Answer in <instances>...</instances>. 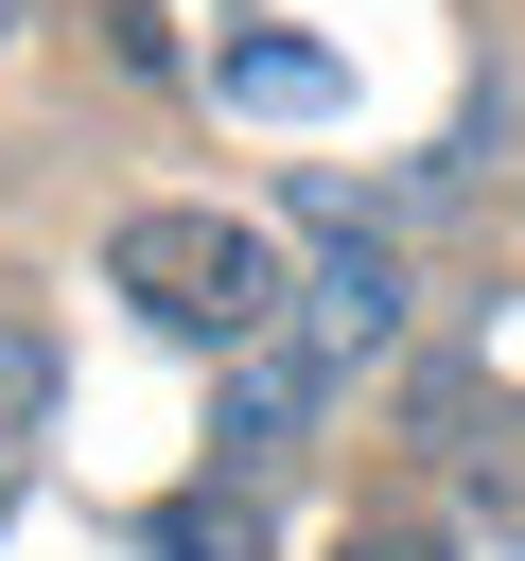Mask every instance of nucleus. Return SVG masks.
Returning <instances> with one entry per match:
<instances>
[{
	"instance_id": "2",
	"label": "nucleus",
	"mask_w": 525,
	"mask_h": 561,
	"mask_svg": "<svg viewBox=\"0 0 525 561\" xmlns=\"http://www.w3.org/2000/svg\"><path fill=\"white\" fill-rule=\"evenodd\" d=\"M385 333H402V263L385 245H332L315 263V351H385Z\"/></svg>"
},
{
	"instance_id": "1",
	"label": "nucleus",
	"mask_w": 525,
	"mask_h": 561,
	"mask_svg": "<svg viewBox=\"0 0 525 561\" xmlns=\"http://www.w3.org/2000/svg\"><path fill=\"white\" fill-rule=\"evenodd\" d=\"M105 263H122V298H158L175 333H228V351L280 333V263H262L245 228H210V210H140Z\"/></svg>"
},
{
	"instance_id": "3",
	"label": "nucleus",
	"mask_w": 525,
	"mask_h": 561,
	"mask_svg": "<svg viewBox=\"0 0 525 561\" xmlns=\"http://www.w3.org/2000/svg\"><path fill=\"white\" fill-rule=\"evenodd\" d=\"M228 88H245V105H332V70H315L298 35H262V53H228Z\"/></svg>"
},
{
	"instance_id": "4",
	"label": "nucleus",
	"mask_w": 525,
	"mask_h": 561,
	"mask_svg": "<svg viewBox=\"0 0 525 561\" xmlns=\"http://www.w3.org/2000/svg\"><path fill=\"white\" fill-rule=\"evenodd\" d=\"M35 403H52V333H35V316H0V438H18Z\"/></svg>"
}]
</instances>
